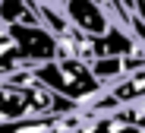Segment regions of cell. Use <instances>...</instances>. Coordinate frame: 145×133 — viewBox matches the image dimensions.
<instances>
[{"instance_id":"cell-1","label":"cell","mask_w":145,"mask_h":133,"mask_svg":"<svg viewBox=\"0 0 145 133\" xmlns=\"http://www.w3.org/2000/svg\"><path fill=\"white\" fill-rule=\"evenodd\" d=\"M32 76L38 79V83H44L51 92L69 98V101H85L91 98L98 89H104L98 79L91 76L88 70V60L82 57H51V60H44V64H35L29 67Z\"/></svg>"},{"instance_id":"cell-3","label":"cell","mask_w":145,"mask_h":133,"mask_svg":"<svg viewBox=\"0 0 145 133\" xmlns=\"http://www.w3.org/2000/svg\"><path fill=\"white\" fill-rule=\"evenodd\" d=\"M63 13L69 19V25H76L79 32H88V35H98L110 25L104 10L95 0H63Z\"/></svg>"},{"instance_id":"cell-4","label":"cell","mask_w":145,"mask_h":133,"mask_svg":"<svg viewBox=\"0 0 145 133\" xmlns=\"http://www.w3.org/2000/svg\"><path fill=\"white\" fill-rule=\"evenodd\" d=\"M0 22L3 25H35L38 13L32 7V0H0Z\"/></svg>"},{"instance_id":"cell-2","label":"cell","mask_w":145,"mask_h":133,"mask_svg":"<svg viewBox=\"0 0 145 133\" xmlns=\"http://www.w3.org/2000/svg\"><path fill=\"white\" fill-rule=\"evenodd\" d=\"M7 32L16 44V54H19V64L22 67H35V64H44L57 57V35L47 29V25L35 22V25H7Z\"/></svg>"},{"instance_id":"cell-5","label":"cell","mask_w":145,"mask_h":133,"mask_svg":"<svg viewBox=\"0 0 145 133\" xmlns=\"http://www.w3.org/2000/svg\"><path fill=\"white\" fill-rule=\"evenodd\" d=\"M88 70L91 76L98 79L101 86H110L114 79L123 76V57H117V54H107V57H91L88 60Z\"/></svg>"},{"instance_id":"cell-6","label":"cell","mask_w":145,"mask_h":133,"mask_svg":"<svg viewBox=\"0 0 145 133\" xmlns=\"http://www.w3.org/2000/svg\"><path fill=\"white\" fill-rule=\"evenodd\" d=\"M0 38H7V25L3 22H0Z\"/></svg>"}]
</instances>
